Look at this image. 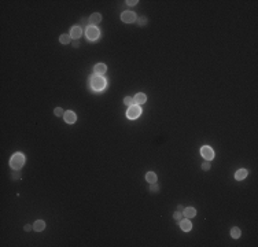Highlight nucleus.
I'll use <instances>...</instances> for the list:
<instances>
[{
	"mask_svg": "<svg viewBox=\"0 0 258 247\" xmlns=\"http://www.w3.org/2000/svg\"><path fill=\"white\" fill-rule=\"evenodd\" d=\"M54 114H55L56 117H63V114L65 113H63V110L61 107H56L55 110H54Z\"/></svg>",
	"mask_w": 258,
	"mask_h": 247,
	"instance_id": "20",
	"label": "nucleus"
},
{
	"mask_svg": "<svg viewBox=\"0 0 258 247\" xmlns=\"http://www.w3.org/2000/svg\"><path fill=\"white\" fill-rule=\"evenodd\" d=\"M141 114V109L140 106H137V104H133V106H131V107L128 109L126 111V117L129 118V120H136L139 115Z\"/></svg>",
	"mask_w": 258,
	"mask_h": 247,
	"instance_id": "3",
	"label": "nucleus"
},
{
	"mask_svg": "<svg viewBox=\"0 0 258 247\" xmlns=\"http://www.w3.org/2000/svg\"><path fill=\"white\" fill-rule=\"evenodd\" d=\"M247 174H248V172L246 169H239L238 172L235 173V179L236 180H245L246 177H247Z\"/></svg>",
	"mask_w": 258,
	"mask_h": 247,
	"instance_id": "15",
	"label": "nucleus"
},
{
	"mask_svg": "<svg viewBox=\"0 0 258 247\" xmlns=\"http://www.w3.org/2000/svg\"><path fill=\"white\" fill-rule=\"evenodd\" d=\"M23 229H25V231H26V232H29L30 229H32V227H30L29 224H26V225H25V227H23Z\"/></svg>",
	"mask_w": 258,
	"mask_h": 247,
	"instance_id": "28",
	"label": "nucleus"
},
{
	"mask_svg": "<svg viewBox=\"0 0 258 247\" xmlns=\"http://www.w3.org/2000/svg\"><path fill=\"white\" fill-rule=\"evenodd\" d=\"M89 85L93 91H103L107 85V81H106V78H103V76L92 74L89 77Z\"/></svg>",
	"mask_w": 258,
	"mask_h": 247,
	"instance_id": "1",
	"label": "nucleus"
},
{
	"mask_svg": "<svg viewBox=\"0 0 258 247\" xmlns=\"http://www.w3.org/2000/svg\"><path fill=\"white\" fill-rule=\"evenodd\" d=\"M70 34H61V37H59V41L62 43V44H69L70 43Z\"/></svg>",
	"mask_w": 258,
	"mask_h": 247,
	"instance_id": "18",
	"label": "nucleus"
},
{
	"mask_svg": "<svg viewBox=\"0 0 258 247\" xmlns=\"http://www.w3.org/2000/svg\"><path fill=\"white\" fill-rule=\"evenodd\" d=\"M200 154H202V156L205 158V161H212L213 158H214V151H213V148L209 146H203L202 148H200Z\"/></svg>",
	"mask_w": 258,
	"mask_h": 247,
	"instance_id": "5",
	"label": "nucleus"
},
{
	"mask_svg": "<svg viewBox=\"0 0 258 247\" xmlns=\"http://www.w3.org/2000/svg\"><path fill=\"white\" fill-rule=\"evenodd\" d=\"M179 224H180V228L183 229L184 232H190L191 229H192V224H191V221H190V218H181L179 221Z\"/></svg>",
	"mask_w": 258,
	"mask_h": 247,
	"instance_id": "8",
	"label": "nucleus"
},
{
	"mask_svg": "<svg viewBox=\"0 0 258 247\" xmlns=\"http://www.w3.org/2000/svg\"><path fill=\"white\" fill-rule=\"evenodd\" d=\"M82 34V29L80 28V26H73L72 30H70V37L74 40H79L80 37H81Z\"/></svg>",
	"mask_w": 258,
	"mask_h": 247,
	"instance_id": "9",
	"label": "nucleus"
},
{
	"mask_svg": "<svg viewBox=\"0 0 258 247\" xmlns=\"http://www.w3.org/2000/svg\"><path fill=\"white\" fill-rule=\"evenodd\" d=\"M240 235H242V231H240L238 227H233L231 229V236L233 237V239H239V237H240Z\"/></svg>",
	"mask_w": 258,
	"mask_h": 247,
	"instance_id": "17",
	"label": "nucleus"
},
{
	"mask_svg": "<svg viewBox=\"0 0 258 247\" xmlns=\"http://www.w3.org/2000/svg\"><path fill=\"white\" fill-rule=\"evenodd\" d=\"M13 179L14 180L21 179V170H13Z\"/></svg>",
	"mask_w": 258,
	"mask_h": 247,
	"instance_id": "24",
	"label": "nucleus"
},
{
	"mask_svg": "<svg viewBox=\"0 0 258 247\" xmlns=\"http://www.w3.org/2000/svg\"><path fill=\"white\" fill-rule=\"evenodd\" d=\"M121 19H122V22H125V23L135 22V21H136V14H135L133 11H125V13L121 14Z\"/></svg>",
	"mask_w": 258,
	"mask_h": 247,
	"instance_id": "6",
	"label": "nucleus"
},
{
	"mask_svg": "<svg viewBox=\"0 0 258 247\" xmlns=\"http://www.w3.org/2000/svg\"><path fill=\"white\" fill-rule=\"evenodd\" d=\"M124 103L126 104L128 107H131V106L135 104V100H133V98H131V96H126V98H124Z\"/></svg>",
	"mask_w": 258,
	"mask_h": 247,
	"instance_id": "19",
	"label": "nucleus"
},
{
	"mask_svg": "<svg viewBox=\"0 0 258 247\" xmlns=\"http://www.w3.org/2000/svg\"><path fill=\"white\" fill-rule=\"evenodd\" d=\"M202 169L205 170V172H207V170L210 169V161H205V162L202 163Z\"/></svg>",
	"mask_w": 258,
	"mask_h": 247,
	"instance_id": "23",
	"label": "nucleus"
},
{
	"mask_svg": "<svg viewBox=\"0 0 258 247\" xmlns=\"http://www.w3.org/2000/svg\"><path fill=\"white\" fill-rule=\"evenodd\" d=\"M146 180H147L150 184H153V183H157V174L154 172H148L147 174H146Z\"/></svg>",
	"mask_w": 258,
	"mask_h": 247,
	"instance_id": "16",
	"label": "nucleus"
},
{
	"mask_svg": "<svg viewBox=\"0 0 258 247\" xmlns=\"http://www.w3.org/2000/svg\"><path fill=\"white\" fill-rule=\"evenodd\" d=\"M150 191L151 192H158V191H159V185H158L157 183H153V184H151V187H150Z\"/></svg>",
	"mask_w": 258,
	"mask_h": 247,
	"instance_id": "21",
	"label": "nucleus"
},
{
	"mask_svg": "<svg viewBox=\"0 0 258 247\" xmlns=\"http://www.w3.org/2000/svg\"><path fill=\"white\" fill-rule=\"evenodd\" d=\"M177 211H181V213H183V211H184V207H183L181 205H179V206H177Z\"/></svg>",
	"mask_w": 258,
	"mask_h": 247,
	"instance_id": "30",
	"label": "nucleus"
},
{
	"mask_svg": "<svg viewBox=\"0 0 258 247\" xmlns=\"http://www.w3.org/2000/svg\"><path fill=\"white\" fill-rule=\"evenodd\" d=\"M85 34H87V37H88L89 40H98L99 39V34H100V32H99V29L96 28V26H87V29H85Z\"/></svg>",
	"mask_w": 258,
	"mask_h": 247,
	"instance_id": "4",
	"label": "nucleus"
},
{
	"mask_svg": "<svg viewBox=\"0 0 258 247\" xmlns=\"http://www.w3.org/2000/svg\"><path fill=\"white\" fill-rule=\"evenodd\" d=\"M25 163V156L22 153H15L10 159V166L13 170H21V168Z\"/></svg>",
	"mask_w": 258,
	"mask_h": 247,
	"instance_id": "2",
	"label": "nucleus"
},
{
	"mask_svg": "<svg viewBox=\"0 0 258 247\" xmlns=\"http://www.w3.org/2000/svg\"><path fill=\"white\" fill-rule=\"evenodd\" d=\"M93 70H95L96 76H103L106 72H107V66H106L105 63H96L95 67H93Z\"/></svg>",
	"mask_w": 258,
	"mask_h": 247,
	"instance_id": "10",
	"label": "nucleus"
},
{
	"mask_svg": "<svg viewBox=\"0 0 258 247\" xmlns=\"http://www.w3.org/2000/svg\"><path fill=\"white\" fill-rule=\"evenodd\" d=\"M136 3H139L137 0H128V1H126V4H128V6H135V4H136Z\"/></svg>",
	"mask_w": 258,
	"mask_h": 247,
	"instance_id": "26",
	"label": "nucleus"
},
{
	"mask_svg": "<svg viewBox=\"0 0 258 247\" xmlns=\"http://www.w3.org/2000/svg\"><path fill=\"white\" fill-rule=\"evenodd\" d=\"M133 100H135V104L140 106V104L146 103V100H147V96H146L144 94H136V95H135V98H133Z\"/></svg>",
	"mask_w": 258,
	"mask_h": 247,
	"instance_id": "11",
	"label": "nucleus"
},
{
	"mask_svg": "<svg viewBox=\"0 0 258 247\" xmlns=\"http://www.w3.org/2000/svg\"><path fill=\"white\" fill-rule=\"evenodd\" d=\"M80 46V43H79V40H74V41H73V47H76V48H77V47Z\"/></svg>",
	"mask_w": 258,
	"mask_h": 247,
	"instance_id": "29",
	"label": "nucleus"
},
{
	"mask_svg": "<svg viewBox=\"0 0 258 247\" xmlns=\"http://www.w3.org/2000/svg\"><path fill=\"white\" fill-rule=\"evenodd\" d=\"M63 120L66 121V123H74L76 121H77V115H76V113L74 111H72V110H67V111H65V114H63Z\"/></svg>",
	"mask_w": 258,
	"mask_h": 247,
	"instance_id": "7",
	"label": "nucleus"
},
{
	"mask_svg": "<svg viewBox=\"0 0 258 247\" xmlns=\"http://www.w3.org/2000/svg\"><path fill=\"white\" fill-rule=\"evenodd\" d=\"M183 214L187 218H192V217H195L196 216V210L194 207H185L184 209V211H183Z\"/></svg>",
	"mask_w": 258,
	"mask_h": 247,
	"instance_id": "14",
	"label": "nucleus"
},
{
	"mask_svg": "<svg viewBox=\"0 0 258 247\" xmlns=\"http://www.w3.org/2000/svg\"><path fill=\"white\" fill-rule=\"evenodd\" d=\"M102 21V15L99 13H93L91 16H89V22L92 23V25H99Z\"/></svg>",
	"mask_w": 258,
	"mask_h": 247,
	"instance_id": "12",
	"label": "nucleus"
},
{
	"mask_svg": "<svg viewBox=\"0 0 258 247\" xmlns=\"http://www.w3.org/2000/svg\"><path fill=\"white\" fill-rule=\"evenodd\" d=\"M88 22H89V19H87V18H82V19H81V25H82V26H85Z\"/></svg>",
	"mask_w": 258,
	"mask_h": 247,
	"instance_id": "27",
	"label": "nucleus"
},
{
	"mask_svg": "<svg viewBox=\"0 0 258 247\" xmlns=\"http://www.w3.org/2000/svg\"><path fill=\"white\" fill-rule=\"evenodd\" d=\"M44 228H46V222L43 221V220H37V221L34 222V225H33V229H34L36 232L44 231Z\"/></svg>",
	"mask_w": 258,
	"mask_h": 247,
	"instance_id": "13",
	"label": "nucleus"
},
{
	"mask_svg": "<svg viewBox=\"0 0 258 247\" xmlns=\"http://www.w3.org/2000/svg\"><path fill=\"white\" fill-rule=\"evenodd\" d=\"M137 23H139V26H144L147 23V18H146V16H141V18L137 19Z\"/></svg>",
	"mask_w": 258,
	"mask_h": 247,
	"instance_id": "22",
	"label": "nucleus"
},
{
	"mask_svg": "<svg viewBox=\"0 0 258 247\" xmlns=\"http://www.w3.org/2000/svg\"><path fill=\"white\" fill-rule=\"evenodd\" d=\"M173 218L174 220H177V221H180V220L183 218V213H181V211H176V213L173 214Z\"/></svg>",
	"mask_w": 258,
	"mask_h": 247,
	"instance_id": "25",
	"label": "nucleus"
}]
</instances>
